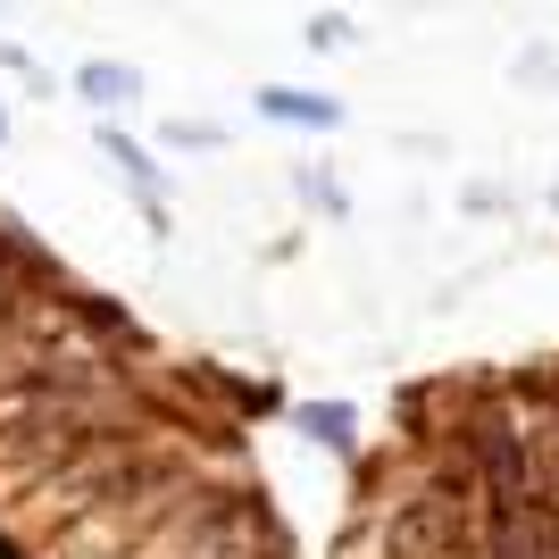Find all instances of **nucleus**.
Masks as SVG:
<instances>
[{
	"label": "nucleus",
	"instance_id": "obj_1",
	"mask_svg": "<svg viewBox=\"0 0 559 559\" xmlns=\"http://www.w3.org/2000/svg\"><path fill=\"white\" fill-rule=\"evenodd\" d=\"M100 426L84 418V409H68V401H34V409H17V418L0 426V443L17 451V460H50V451H84Z\"/></svg>",
	"mask_w": 559,
	"mask_h": 559
},
{
	"label": "nucleus",
	"instance_id": "obj_2",
	"mask_svg": "<svg viewBox=\"0 0 559 559\" xmlns=\"http://www.w3.org/2000/svg\"><path fill=\"white\" fill-rule=\"evenodd\" d=\"M75 84H84V100H100V109H109V100H134V68H109V59H93Z\"/></svg>",
	"mask_w": 559,
	"mask_h": 559
},
{
	"label": "nucleus",
	"instance_id": "obj_3",
	"mask_svg": "<svg viewBox=\"0 0 559 559\" xmlns=\"http://www.w3.org/2000/svg\"><path fill=\"white\" fill-rule=\"evenodd\" d=\"M267 117H293V126H334V100H309V93H259Z\"/></svg>",
	"mask_w": 559,
	"mask_h": 559
},
{
	"label": "nucleus",
	"instance_id": "obj_4",
	"mask_svg": "<svg viewBox=\"0 0 559 559\" xmlns=\"http://www.w3.org/2000/svg\"><path fill=\"white\" fill-rule=\"evenodd\" d=\"M301 426H309V435H318V443L350 451V418H343V409H301Z\"/></svg>",
	"mask_w": 559,
	"mask_h": 559
},
{
	"label": "nucleus",
	"instance_id": "obj_5",
	"mask_svg": "<svg viewBox=\"0 0 559 559\" xmlns=\"http://www.w3.org/2000/svg\"><path fill=\"white\" fill-rule=\"evenodd\" d=\"M0 301H9V267H0Z\"/></svg>",
	"mask_w": 559,
	"mask_h": 559
},
{
	"label": "nucleus",
	"instance_id": "obj_6",
	"mask_svg": "<svg viewBox=\"0 0 559 559\" xmlns=\"http://www.w3.org/2000/svg\"><path fill=\"white\" fill-rule=\"evenodd\" d=\"M0 134H9V117H0Z\"/></svg>",
	"mask_w": 559,
	"mask_h": 559
}]
</instances>
